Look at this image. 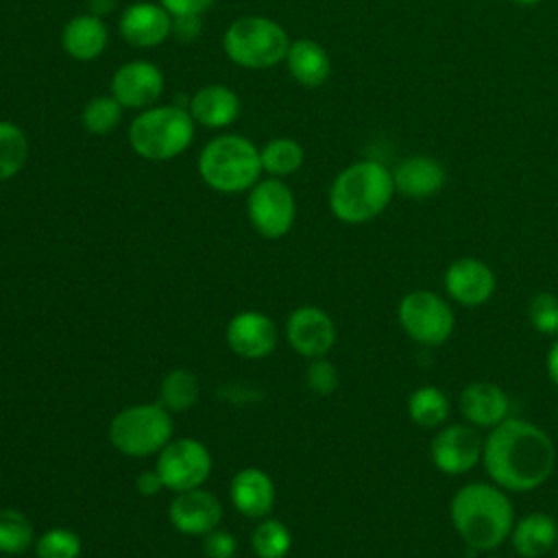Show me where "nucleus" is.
Here are the masks:
<instances>
[{
	"mask_svg": "<svg viewBox=\"0 0 558 558\" xmlns=\"http://www.w3.org/2000/svg\"><path fill=\"white\" fill-rule=\"evenodd\" d=\"M556 456V445L543 427L508 416L488 429L482 464L490 482L506 493H530L549 480Z\"/></svg>",
	"mask_w": 558,
	"mask_h": 558,
	"instance_id": "obj_1",
	"label": "nucleus"
},
{
	"mask_svg": "<svg viewBox=\"0 0 558 558\" xmlns=\"http://www.w3.org/2000/svg\"><path fill=\"white\" fill-rule=\"evenodd\" d=\"M456 534L473 551H495L514 527V506L504 488L493 482H469L449 501Z\"/></svg>",
	"mask_w": 558,
	"mask_h": 558,
	"instance_id": "obj_2",
	"label": "nucleus"
},
{
	"mask_svg": "<svg viewBox=\"0 0 558 558\" xmlns=\"http://www.w3.org/2000/svg\"><path fill=\"white\" fill-rule=\"evenodd\" d=\"M395 181L377 159H360L342 168L329 185V209L344 225L375 220L390 205Z\"/></svg>",
	"mask_w": 558,
	"mask_h": 558,
	"instance_id": "obj_3",
	"label": "nucleus"
},
{
	"mask_svg": "<svg viewBox=\"0 0 558 558\" xmlns=\"http://www.w3.org/2000/svg\"><path fill=\"white\" fill-rule=\"evenodd\" d=\"M196 170L207 187L220 194L248 192L262 179L259 146L242 133L211 137L198 155Z\"/></svg>",
	"mask_w": 558,
	"mask_h": 558,
	"instance_id": "obj_4",
	"label": "nucleus"
},
{
	"mask_svg": "<svg viewBox=\"0 0 558 558\" xmlns=\"http://www.w3.org/2000/svg\"><path fill=\"white\" fill-rule=\"evenodd\" d=\"M196 135V122L177 102L153 105L131 120L126 137L131 150L146 161H172L183 155Z\"/></svg>",
	"mask_w": 558,
	"mask_h": 558,
	"instance_id": "obj_5",
	"label": "nucleus"
},
{
	"mask_svg": "<svg viewBox=\"0 0 558 558\" xmlns=\"http://www.w3.org/2000/svg\"><path fill=\"white\" fill-rule=\"evenodd\" d=\"M288 31L266 15H240L222 33V50L244 70H268L283 63L290 48Z\"/></svg>",
	"mask_w": 558,
	"mask_h": 558,
	"instance_id": "obj_6",
	"label": "nucleus"
},
{
	"mask_svg": "<svg viewBox=\"0 0 558 558\" xmlns=\"http://www.w3.org/2000/svg\"><path fill=\"white\" fill-rule=\"evenodd\" d=\"M172 416L157 403H135L120 410L109 423V442L124 456L146 458L172 440Z\"/></svg>",
	"mask_w": 558,
	"mask_h": 558,
	"instance_id": "obj_7",
	"label": "nucleus"
},
{
	"mask_svg": "<svg viewBox=\"0 0 558 558\" xmlns=\"http://www.w3.org/2000/svg\"><path fill=\"white\" fill-rule=\"evenodd\" d=\"M397 320L405 336L421 347L445 344L456 329L451 305L434 290H410L397 305Z\"/></svg>",
	"mask_w": 558,
	"mask_h": 558,
	"instance_id": "obj_8",
	"label": "nucleus"
},
{
	"mask_svg": "<svg viewBox=\"0 0 558 558\" xmlns=\"http://www.w3.org/2000/svg\"><path fill=\"white\" fill-rule=\"evenodd\" d=\"M246 216L266 240L288 235L296 220V201L290 185L277 177L259 179L246 194Z\"/></svg>",
	"mask_w": 558,
	"mask_h": 558,
	"instance_id": "obj_9",
	"label": "nucleus"
},
{
	"mask_svg": "<svg viewBox=\"0 0 558 558\" xmlns=\"http://www.w3.org/2000/svg\"><path fill=\"white\" fill-rule=\"evenodd\" d=\"M163 488L174 493L201 488L211 473V453L198 438H174L157 456Z\"/></svg>",
	"mask_w": 558,
	"mask_h": 558,
	"instance_id": "obj_10",
	"label": "nucleus"
},
{
	"mask_svg": "<svg viewBox=\"0 0 558 558\" xmlns=\"http://www.w3.org/2000/svg\"><path fill=\"white\" fill-rule=\"evenodd\" d=\"M484 456V438L477 427L464 423H445L429 445L434 466L445 475H464L473 471Z\"/></svg>",
	"mask_w": 558,
	"mask_h": 558,
	"instance_id": "obj_11",
	"label": "nucleus"
},
{
	"mask_svg": "<svg viewBox=\"0 0 558 558\" xmlns=\"http://www.w3.org/2000/svg\"><path fill=\"white\" fill-rule=\"evenodd\" d=\"M166 89V76L155 61L131 59L122 63L111 81L109 94L131 111H144L159 102Z\"/></svg>",
	"mask_w": 558,
	"mask_h": 558,
	"instance_id": "obj_12",
	"label": "nucleus"
},
{
	"mask_svg": "<svg viewBox=\"0 0 558 558\" xmlns=\"http://www.w3.org/2000/svg\"><path fill=\"white\" fill-rule=\"evenodd\" d=\"M118 35L133 48H157L172 37V15L153 0L131 2L118 17Z\"/></svg>",
	"mask_w": 558,
	"mask_h": 558,
	"instance_id": "obj_13",
	"label": "nucleus"
},
{
	"mask_svg": "<svg viewBox=\"0 0 558 558\" xmlns=\"http://www.w3.org/2000/svg\"><path fill=\"white\" fill-rule=\"evenodd\" d=\"M449 299L462 307L486 305L497 288L493 268L477 257H460L451 262L442 277Z\"/></svg>",
	"mask_w": 558,
	"mask_h": 558,
	"instance_id": "obj_14",
	"label": "nucleus"
},
{
	"mask_svg": "<svg viewBox=\"0 0 558 558\" xmlns=\"http://www.w3.org/2000/svg\"><path fill=\"white\" fill-rule=\"evenodd\" d=\"M290 347L303 357H325L336 344V325L331 316L316 305L296 307L286 323Z\"/></svg>",
	"mask_w": 558,
	"mask_h": 558,
	"instance_id": "obj_15",
	"label": "nucleus"
},
{
	"mask_svg": "<svg viewBox=\"0 0 558 558\" xmlns=\"http://www.w3.org/2000/svg\"><path fill=\"white\" fill-rule=\"evenodd\" d=\"M229 349L244 360L268 357L277 347V327L264 312L246 310L227 323L225 331Z\"/></svg>",
	"mask_w": 558,
	"mask_h": 558,
	"instance_id": "obj_16",
	"label": "nucleus"
},
{
	"mask_svg": "<svg viewBox=\"0 0 558 558\" xmlns=\"http://www.w3.org/2000/svg\"><path fill=\"white\" fill-rule=\"evenodd\" d=\"M170 523L185 536H205L218 527L222 519V506L214 493L201 488L177 493L168 510Z\"/></svg>",
	"mask_w": 558,
	"mask_h": 558,
	"instance_id": "obj_17",
	"label": "nucleus"
},
{
	"mask_svg": "<svg viewBox=\"0 0 558 558\" xmlns=\"http://www.w3.org/2000/svg\"><path fill=\"white\" fill-rule=\"evenodd\" d=\"M462 418L477 429H493L510 414L508 392L493 381H473L458 397Z\"/></svg>",
	"mask_w": 558,
	"mask_h": 558,
	"instance_id": "obj_18",
	"label": "nucleus"
},
{
	"mask_svg": "<svg viewBox=\"0 0 558 558\" xmlns=\"http://www.w3.org/2000/svg\"><path fill=\"white\" fill-rule=\"evenodd\" d=\"M187 111L194 118L196 126L205 129H227L231 126L242 111L240 96L222 83H209L198 87L187 102Z\"/></svg>",
	"mask_w": 558,
	"mask_h": 558,
	"instance_id": "obj_19",
	"label": "nucleus"
},
{
	"mask_svg": "<svg viewBox=\"0 0 558 558\" xmlns=\"http://www.w3.org/2000/svg\"><path fill=\"white\" fill-rule=\"evenodd\" d=\"M390 172L395 192L416 201L438 194L447 183L445 166L429 155H410L401 159Z\"/></svg>",
	"mask_w": 558,
	"mask_h": 558,
	"instance_id": "obj_20",
	"label": "nucleus"
},
{
	"mask_svg": "<svg viewBox=\"0 0 558 558\" xmlns=\"http://www.w3.org/2000/svg\"><path fill=\"white\" fill-rule=\"evenodd\" d=\"M109 46V26L105 17L94 13H78L70 17L61 28L63 52L81 63L96 61Z\"/></svg>",
	"mask_w": 558,
	"mask_h": 558,
	"instance_id": "obj_21",
	"label": "nucleus"
},
{
	"mask_svg": "<svg viewBox=\"0 0 558 558\" xmlns=\"http://www.w3.org/2000/svg\"><path fill=\"white\" fill-rule=\"evenodd\" d=\"M229 497L242 517L264 519L275 508V482L266 471L246 466L231 477Z\"/></svg>",
	"mask_w": 558,
	"mask_h": 558,
	"instance_id": "obj_22",
	"label": "nucleus"
},
{
	"mask_svg": "<svg viewBox=\"0 0 558 558\" xmlns=\"http://www.w3.org/2000/svg\"><path fill=\"white\" fill-rule=\"evenodd\" d=\"M283 63L288 68V74L301 87H307V89H316L325 85L331 74V57L327 48L310 37L292 39Z\"/></svg>",
	"mask_w": 558,
	"mask_h": 558,
	"instance_id": "obj_23",
	"label": "nucleus"
},
{
	"mask_svg": "<svg viewBox=\"0 0 558 558\" xmlns=\"http://www.w3.org/2000/svg\"><path fill=\"white\" fill-rule=\"evenodd\" d=\"M510 543L521 558H543L558 545V523L547 512H530L514 521Z\"/></svg>",
	"mask_w": 558,
	"mask_h": 558,
	"instance_id": "obj_24",
	"label": "nucleus"
},
{
	"mask_svg": "<svg viewBox=\"0 0 558 558\" xmlns=\"http://www.w3.org/2000/svg\"><path fill=\"white\" fill-rule=\"evenodd\" d=\"M451 401L447 392L438 386L425 384L410 392L408 397V416L414 425L423 429H436L442 427L449 418Z\"/></svg>",
	"mask_w": 558,
	"mask_h": 558,
	"instance_id": "obj_25",
	"label": "nucleus"
},
{
	"mask_svg": "<svg viewBox=\"0 0 558 558\" xmlns=\"http://www.w3.org/2000/svg\"><path fill=\"white\" fill-rule=\"evenodd\" d=\"M259 159H262V170L268 177L283 179L301 170V166L305 163V148L294 137L281 135V137L268 140L259 148Z\"/></svg>",
	"mask_w": 558,
	"mask_h": 558,
	"instance_id": "obj_26",
	"label": "nucleus"
},
{
	"mask_svg": "<svg viewBox=\"0 0 558 558\" xmlns=\"http://www.w3.org/2000/svg\"><path fill=\"white\" fill-rule=\"evenodd\" d=\"M28 135L9 120H0V183L17 177L28 163Z\"/></svg>",
	"mask_w": 558,
	"mask_h": 558,
	"instance_id": "obj_27",
	"label": "nucleus"
},
{
	"mask_svg": "<svg viewBox=\"0 0 558 558\" xmlns=\"http://www.w3.org/2000/svg\"><path fill=\"white\" fill-rule=\"evenodd\" d=\"M201 395V384L196 375L187 368H172L163 375L159 384V403L168 412H185L190 410Z\"/></svg>",
	"mask_w": 558,
	"mask_h": 558,
	"instance_id": "obj_28",
	"label": "nucleus"
},
{
	"mask_svg": "<svg viewBox=\"0 0 558 558\" xmlns=\"http://www.w3.org/2000/svg\"><path fill=\"white\" fill-rule=\"evenodd\" d=\"M122 118L124 107L111 94L94 96L81 109V124L89 135H109L120 126Z\"/></svg>",
	"mask_w": 558,
	"mask_h": 558,
	"instance_id": "obj_29",
	"label": "nucleus"
},
{
	"mask_svg": "<svg viewBox=\"0 0 558 558\" xmlns=\"http://www.w3.org/2000/svg\"><path fill=\"white\" fill-rule=\"evenodd\" d=\"M251 547L257 558H286L292 547L290 527L272 517H264L253 530Z\"/></svg>",
	"mask_w": 558,
	"mask_h": 558,
	"instance_id": "obj_30",
	"label": "nucleus"
},
{
	"mask_svg": "<svg viewBox=\"0 0 558 558\" xmlns=\"http://www.w3.org/2000/svg\"><path fill=\"white\" fill-rule=\"evenodd\" d=\"M33 523L15 508H0V554L20 556L33 545Z\"/></svg>",
	"mask_w": 558,
	"mask_h": 558,
	"instance_id": "obj_31",
	"label": "nucleus"
},
{
	"mask_svg": "<svg viewBox=\"0 0 558 558\" xmlns=\"http://www.w3.org/2000/svg\"><path fill=\"white\" fill-rule=\"evenodd\" d=\"M81 538L70 527H50L35 541L37 558H78Z\"/></svg>",
	"mask_w": 558,
	"mask_h": 558,
	"instance_id": "obj_32",
	"label": "nucleus"
},
{
	"mask_svg": "<svg viewBox=\"0 0 558 558\" xmlns=\"http://www.w3.org/2000/svg\"><path fill=\"white\" fill-rule=\"evenodd\" d=\"M527 318L534 331L543 336H558V296L554 292H538L527 303Z\"/></svg>",
	"mask_w": 558,
	"mask_h": 558,
	"instance_id": "obj_33",
	"label": "nucleus"
},
{
	"mask_svg": "<svg viewBox=\"0 0 558 558\" xmlns=\"http://www.w3.org/2000/svg\"><path fill=\"white\" fill-rule=\"evenodd\" d=\"M307 388L318 397H329L338 390V368L327 357H314L305 371Z\"/></svg>",
	"mask_w": 558,
	"mask_h": 558,
	"instance_id": "obj_34",
	"label": "nucleus"
},
{
	"mask_svg": "<svg viewBox=\"0 0 558 558\" xmlns=\"http://www.w3.org/2000/svg\"><path fill=\"white\" fill-rule=\"evenodd\" d=\"M203 551L207 558H235L238 541L229 530L216 527L209 534H205Z\"/></svg>",
	"mask_w": 558,
	"mask_h": 558,
	"instance_id": "obj_35",
	"label": "nucleus"
},
{
	"mask_svg": "<svg viewBox=\"0 0 558 558\" xmlns=\"http://www.w3.org/2000/svg\"><path fill=\"white\" fill-rule=\"evenodd\" d=\"M203 31L201 15H174L172 17V37L179 41H194Z\"/></svg>",
	"mask_w": 558,
	"mask_h": 558,
	"instance_id": "obj_36",
	"label": "nucleus"
},
{
	"mask_svg": "<svg viewBox=\"0 0 558 558\" xmlns=\"http://www.w3.org/2000/svg\"><path fill=\"white\" fill-rule=\"evenodd\" d=\"M172 17L174 15H203L214 0H157Z\"/></svg>",
	"mask_w": 558,
	"mask_h": 558,
	"instance_id": "obj_37",
	"label": "nucleus"
},
{
	"mask_svg": "<svg viewBox=\"0 0 558 558\" xmlns=\"http://www.w3.org/2000/svg\"><path fill=\"white\" fill-rule=\"evenodd\" d=\"M135 488L142 497H155L163 488V482H161L157 469L155 471H142L135 480Z\"/></svg>",
	"mask_w": 558,
	"mask_h": 558,
	"instance_id": "obj_38",
	"label": "nucleus"
},
{
	"mask_svg": "<svg viewBox=\"0 0 558 558\" xmlns=\"http://www.w3.org/2000/svg\"><path fill=\"white\" fill-rule=\"evenodd\" d=\"M545 371H547L549 381L558 388V336L554 338V342H551V347H549V351H547Z\"/></svg>",
	"mask_w": 558,
	"mask_h": 558,
	"instance_id": "obj_39",
	"label": "nucleus"
},
{
	"mask_svg": "<svg viewBox=\"0 0 558 558\" xmlns=\"http://www.w3.org/2000/svg\"><path fill=\"white\" fill-rule=\"evenodd\" d=\"M116 4H118V0H87L89 13H94L98 17H107L116 9Z\"/></svg>",
	"mask_w": 558,
	"mask_h": 558,
	"instance_id": "obj_40",
	"label": "nucleus"
},
{
	"mask_svg": "<svg viewBox=\"0 0 558 558\" xmlns=\"http://www.w3.org/2000/svg\"><path fill=\"white\" fill-rule=\"evenodd\" d=\"M514 4H521V7H532V4H538L541 0H512Z\"/></svg>",
	"mask_w": 558,
	"mask_h": 558,
	"instance_id": "obj_41",
	"label": "nucleus"
},
{
	"mask_svg": "<svg viewBox=\"0 0 558 558\" xmlns=\"http://www.w3.org/2000/svg\"><path fill=\"white\" fill-rule=\"evenodd\" d=\"M486 558H501V556H486Z\"/></svg>",
	"mask_w": 558,
	"mask_h": 558,
	"instance_id": "obj_42",
	"label": "nucleus"
}]
</instances>
